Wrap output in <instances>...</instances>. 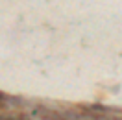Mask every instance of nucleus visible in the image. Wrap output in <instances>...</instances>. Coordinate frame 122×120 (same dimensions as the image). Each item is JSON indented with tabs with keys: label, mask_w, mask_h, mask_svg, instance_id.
Segmentation results:
<instances>
[{
	"label": "nucleus",
	"mask_w": 122,
	"mask_h": 120,
	"mask_svg": "<svg viewBox=\"0 0 122 120\" xmlns=\"http://www.w3.org/2000/svg\"><path fill=\"white\" fill-rule=\"evenodd\" d=\"M0 98H2V96H0Z\"/></svg>",
	"instance_id": "1"
}]
</instances>
